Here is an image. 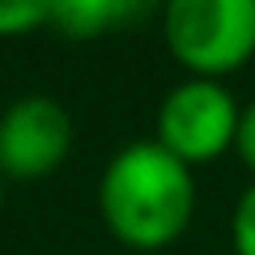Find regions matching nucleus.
I'll use <instances>...</instances> for the list:
<instances>
[{"label": "nucleus", "mask_w": 255, "mask_h": 255, "mask_svg": "<svg viewBox=\"0 0 255 255\" xmlns=\"http://www.w3.org/2000/svg\"><path fill=\"white\" fill-rule=\"evenodd\" d=\"M162 38L187 77L221 81L255 55V0H170Z\"/></svg>", "instance_id": "f03ea898"}, {"label": "nucleus", "mask_w": 255, "mask_h": 255, "mask_svg": "<svg viewBox=\"0 0 255 255\" xmlns=\"http://www.w3.org/2000/svg\"><path fill=\"white\" fill-rule=\"evenodd\" d=\"M51 26V0H0V38Z\"/></svg>", "instance_id": "423d86ee"}, {"label": "nucleus", "mask_w": 255, "mask_h": 255, "mask_svg": "<svg viewBox=\"0 0 255 255\" xmlns=\"http://www.w3.org/2000/svg\"><path fill=\"white\" fill-rule=\"evenodd\" d=\"M98 213L132 251H162L179 243L196 213V174L153 136L128 140L98 179Z\"/></svg>", "instance_id": "f257e3e1"}, {"label": "nucleus", "mask_w": 255, "mask_h": 255, "mask_svg": "<svg viewBox=\"0 0 255 255\" xmlns=\"http://www.w3.org/2000/svg\"><path fill=\"white\" fill-rule=\"evenodd\" d=\"M73 153V115L51 94H26L0 115V179H47Z\"/></svg>", "instance_id": "20e7f679"}, {"label": "nucleus", "mask_w": 255, "mask_h": 255, "mask_svg": "<svg viewBox=\"0 0 255 255\" xmlns=\"http://www.w3.org/2000/svg\"><path fill=\"white\" fill-rule=\"evenodd\" d=\"M238 98L230 94L226 81H209V77H183L170 85L157 107V128L153 140L170 149L179 162L200 166L234 149L238 136Z\"/></svg>", "instance_id": "7ed1b4c3"}, {"label": "nucleus", "mask_w": 255, "mask_h": 255, "mask_svg": "<svg viewBox=\"0 0 255 255\" xmlns=\"http://www.w3.org/2000/svg\"><path fill=\"white\" fill-rule=\"evenodd\" d=\"M140 13L136 0H51V26L64 38H102Z\"/></svg>", "instance_id": "39448f33"}, {"label": "nucleus", "mask_w": 255, "mask_h": 255, "mask_svg": "<svg viewBox=\"0 0 255 255\" xmlns=\"http://www.w3.org/2000/svg\"><path fill=\"white\" fill-rule=\"evenodd\" d=\"M0 204H4V179H0Z\"/></svg>", "instance_id": "1a4fd4ad"}, {"label": "nucleus", "mask_w": 255, "mask_h": 255, "mask_svg": "<svg viewBox=\"0 0 255 255\" xmlns=\"http://www.w3.org/2000/svg\"><path fill=\"white\" fill-rule=\"evenodd\" d=\"M230 247L234 255H255V179L243 187L230 213Z\"/></svg>", "instance_id": "0eeeda50"}, {"label": "nucleus", "mask_w": 255, "mask_h": 255, "mask_svg": "<svg viewBox=\"0 0 255 255\" xmlns=\"http://www.w3.org/2000/svg\"><path fill=\"white\" fill-rule=\"evenodd\" d=\"M234 153L243 157V166L255 179V102H247L243 115H238V136H234Z\"/></svg>", "instance_id": "6e6552de"}]
</instances>
